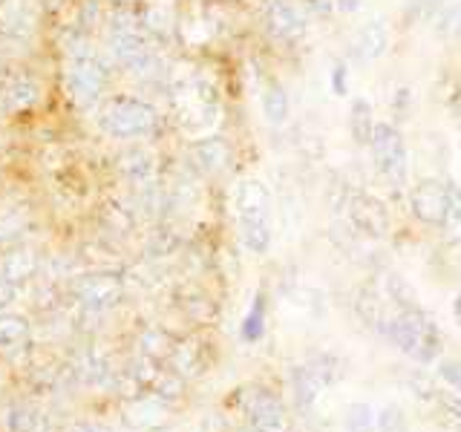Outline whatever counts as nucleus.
Wrapping results in <instances>:
<instances>
[{
    "label": "nucleus",
    "instance_id": "obj_1",
    "mask_svg": "<svg viewBox=\"0 0 461 432\" xmlns=\"http://www.w3.org/2000/svg\"><path fill=\"white\" fill-rule=\"evenodd\" d=\"M93 119L101 136L119 144L158 141L170 124L167 112L153 98H144L141 93H127V90H113L101 101Z\"/></svg>",
    "mask_w": 461,
    "mask_h": 432
},
{
    "label": "nucleus",
    "instance_id": "obj_2",
    "mask_svg": "<svg viewBox=\"0 0 461 432\" xmlns=\"http://www.w3.org/2000/svg\"><path fill=\"white\" fill-rule=\"evenodd\" d=\"M115 78H119V69H115L113 58L101 50V43L95 55L61 61V90L78 115H95L101 101L113 93Z\"/></svg>",
    "mask_w": 461,
    "mask_h": 432
},
{
    "label": "nucleus",
    "instance_id": "obj_3",
    "mask_svg": "<svg viewBox=\"0 0 461 432\" xmlns=\"http://www.w3.org/2000/svg\"><path fill=\"white\" fill-rule=\"evenodd\" d=\"M50 98V84L35 61L9 64L6 76L0 81V119L23 122L29 115H38Z\"/></svg>",
    "mask_w": 461,
    "mask_h": 432
},
{
    "label": "nucleus",
    "instance_id": "obj_4",
    "mask_svg": "<svg viewBox=\"0 0 461 432\" xmlns=\"http://www.w3.org/2000/svg\"><path fill=\"white\" fill-rule=\"evenodd\" d=\"M386 335L393 338V343L403 355H412L418 357L421 364H429L432 357L438 355V328L436 323L421 309H401L398 317L386 323Z\"/></svg>",
    "mask_w": 461,
    "mask_h": 432
},
{
    "label": "nucleus",
    "instance_id": "obj_5",
    "mask_svg": "<svg viewBox=\"0 0 461 432\" xmlns=\"http://www.w3.org/2000/svg\"><path fill=\"white\" fill-rule=\"evenodd\" d=\"M127 294V283L115 271H86L69 283V297L86 314H104L115 309Z\"/></svg>",
    "mask_w": 461,
    "mask_h": 432
},
{
    "label": "nucleus",
    "instance_id": "obj_6",
    "mask_svg": "<svg viewBox=\"0 0 461 432\" xmlns=\"http://www.w3.org/2000/svg\"><path fill=\"white\" fill-rule=\"evenodd\" d=\"M369 150H372L375 170L386 179V184H393V187L407 184L410 158H407V144H403L401 130H395L393 124H375Z\"/></svg>",
    "mask_w": 461,
    "mask_h": 432
},
{
    "label": "nucleus",
    "instance_id": "obj_7",
    "mask_svg": "<svg viewBox=\"0 0 461 432\" xmlns=\"http://www.w3.org/2000/svg\"><path fill=\"white\" fill-rule=\"evenodd\" d=\"M185 162L191 165V170L199 179H213L222 176L237 162V150L234 141H230L225 133H205L187 141L185 150Z\"/></svg>",
    "mask_w": 461,
    "mask_h": 432
},
{
    "label": "nucleus",
    "instance_id": "obj_8",
    "mask_svg": "<svg viewBox=\"0 0 461 432\" xmlns=\"http://www.w3.org/2000/svg\"><path fill=\"white\" fill-rule=\"evenodd\" d=\"M43 23L47 21L38 0H0V38L38 50Z\"/></svg>",
    "mask_w": 461,
    "mask_h": 432
},
{
    "label": "nucleus",
    "instance_id": "obj_9",
    "mask_svg": "<svg viewBox=\"0 0 461 432\" xmlns=\"http://www.w3.org/2000/svg\"><path fill=\"white\" fill-rule=\"evenodd\" d=\"M113 170L130 184L139 187L144 182H153L165 173L162 153H158L156 141H130L122 144L113 156Z\"/></svg>",
    "mask_w": 461,
    "mask_h": 432
},
{
    "label": "nucleus",
    "instance_id": "obj_10",
    "mask_svg": "<svg viewBox=\"0 0 461 432\" xmlns=\"http://www.w3.org/2000/svg\"><path fill=\"white\" fill-rule=\"evenodd\" d=\"M263 23L274 40L297 47L309 35V12L300 0H263Z\"/></svg>",
    "mask_w": 461,
    "mask_h": 432
},
{
    "label": "nucleus",
    "instance_id": "obj_11",
    "mask_svg": "<svg viewBox=\"0 0 461 432\" xmlns=\"http://www.w3.org/2000/svg\"><path fill=\"white\" fill-rule=\"evenodd\" d=\"M245 415H249L251 432H294L292 418L285 415L280 398L266 392V389H251L245 398Z\"/></svg>",
    "mask_w": 461,
    "mask_h": 432
},
{
    "label": "nucleus",
    "instance_id": "obj_12",
    "mask_svg": "<svg viewBox=\"0 0 461 432\" xmlns=\"http://www.w3.org/2000/svg\"><path fill=\"white\" fill-rule=\"evenodd\" d=\"M346 220L355 228V234L366 239H384L389 234V213L378 199L352 191L346 202Z\"/></svg>",
    "mask_w": 461,
    "mask_h": 432
},
{
    "label": "nucleus",
    "instance_id": "obj_13",
    "mask_svg": "<svg viewBox=\"0 0 461 432\" xmlns=\"http://www.w3.org/2000/svg\"><path fill=\"white\" fill-rule=\"evenodd\" d=\"M234 211L237 222H271V191L263 179H240L234 184Z\"/></svg>",
    "mask_w": 461,
    "mask_h": 432
},
{
    "label": "nucleus",
    "instance_id": "obj_14",
    "mask_svg": "<svg viewBox=\"0 0 461 432\" xmlns=\"http://www.w3.org/2000/svg\"><path fill=\"white\" fill-rule=\"evenodd\" d=\"M410 208L415 220H421L424 225H441L447 208V184H441L438 179H421L412 184Z\"/></svg>",
    "mask_w": 461,
    "mask_h": 432
},
{
    "label": "nucleus",
    "instance_id": "obj_15",
    "mask_svg": "<svg viewBox=\"0 0 461 432\" xmlns=\"http://www.w3.org/2000/svg\"><path fill=\"white\" fill-rule=\"evenodd\" d=\"M41 268H43V256L38 254V248H32V245H26V242H18V245H12V248H6L4 263H0V274L18 288L38 280Z\"/></svg>",
    "mask_w": 461,
    "mask_h": 432
},
{
    "label": "nucleus",
    "instance_id": "obj_16",
    "mask_svg": "<svg viewBox=\"0 0 461 432\" xmlns=\"http://www.w3.org/2000/svg\"><path fill=\"white\" fill-rule=\"evenodd\" d=\"M389 50V26L384 18H372L357 29V35L352 40V58L357 64H372L384 58Z\"/></svg>",
    "mask_w": 461,
    "mask_h": 432
},
{
    "label": "nucleus",
    "instance_id": "obj_17",
    "mask_svg": "<svg viewBox=\"0 0 461 432\" xmlns=\"http://www.w3.org/2000/svg\"><path fill=\"white\" fill-rule=\"evenodd\" d=\"M259 110H263V119L268 127H283L292 115V101H288L285 86L277 78H268L263 84V93H259Z\"/></svg>",
    "mask_w": 461,
    "mask_h": 432
},
{
    "label": "nucleus",
    "instance_id": "obj_18",
    "mask_svg": "<svg viewBox=\"0 0 461 432\" xmlns=\"http://www.w3.org/2000/svg\"><path fill=\"white\" fill-rule=\"evenodd\" d=\"M167 407L165 400L153 398H139L133 407L127 410V424L133 429H144V432H156V429H165L170 421L165 418Z\"/></svg>",
    "mask_w": 461,
    "mask_h": 432
},
{
    "label": "nucleus",
    "instance_id": "obj_19",
    "mask_svg": "<svg viewBox=\"0 0 461 432\" xmlns=\"http://www.w3.org/2000/svg\"><path fill=\"white\" fill-rule=\"evenodd\" d=\"M321 389H323V381L309 369V364L292 369V395H294V410L300 415L312 412L317 395H321Z\"/></svg>",
    "mask_w": 461,
    "mask_h": 432
},
{
    "label": "nucleus",
    "instance_id": "obj_20",
    "mask_svg": "<svg viewBox=\"0 0 461 432\" xmlns=\"http://www.w3.org/2000/svg\"><path fill=\"white\" fill-rule=\"evenodd\" d=\"M107 9L110 4L107 0H72V23L81 26L84 32L90 35H101V29H104V21H107Z\"/></svg>",
    "mask_w": 461,
    "mask_h": 432
},
{
    "label": "nucleus",
    "instance_id": "obj_21",
    "mask_svg": "<svg viewBox=\"0 0 461 432\" xmlns=\"http://www.w3.org/2000/svg\"><path fill=\"white\" fill-rule=\"evenodd\" d=\"M29 335H32V323L23 314H0V349L4 352H14L21 346L29 343Z\"/></svg>",
    "mask_w": 461,
    "mask_h": 432
},
{
    "label": "nucleus",
    "instance_id": "obj_22",
    "mask_svg": "<svg viewBox=\"0 0 461 432\" xmlns=\"http://www.w3.org/2000/svg\"><path fill=\"white\" fill-rule=\"evenodd\" d=\"M76 374L81 381H86V383H95V386H101V383H107L110 378H113V372H110V360L101 355L98 349H93V346H86V349L78 355V360H76Z\"/></svg>",
    "mask_w": 461,
    "mask_h": 432
},
{
    "label": "nucleus",
    "instance_id": "obj_23",
    "mask_svg": "<svg viewBox=\"0 0 461 432\" xmlns=\"http://www.w3.org/2000/svg\"><path fill=\"white\" fill-rule=\"evenodd\" d=\"M179 248H182V234L162 220V222H156V228L150 230L148 245H144V254H148L150 259H162V256H173Z\"/></svg>",
    "mask_w": 461,
    "mask_h": 432
},
{
    "label": "nucleus",
    "instance_id": "obj_24",
    "mask_svg": "<svg viewBox=\"0 0 461 432\" xmlns=\"http://www.w3.org/2000/svg\"><path fill=\"white\" fill-rule=\"evenodd\" d=\"M438 228L444 230L447 242L461 245V187L453 182H447V208Z\"/></svg>",
    "mask_w": 461,
    "mask_h": 432
},
{
    "label": "nucleus",
    "instance_id": "obj_25",
    "mask_svg": "<svg viewBox=\"0 0 461 432\" xmlns=\"http://www.w3.org/2000/svg\"><path fill=\"white\" fill-rule=\"evenodd\" d=\"M29 230V220L23 208H9V211H0V254L12 245L23 242V234Z\"/></svg>",
    "mask_w": 461,
    "mask_h": 432
},
{
    "label": "nucleus",
    "instance_id": "obj_26",
    "mask_svg": "<svg viewBox=\"0 0 461 432\" xmlns=\"http://www.w3.org/2000/svg\"><path fill=\"white\" fill-rule=\"evenodd\" d=\"M355 309L360 314V320H364L366 326H375L386 331V314H384V300L378 297V292L369 285H364L357 292V300H355Z\"/></svg>",
    "mask_w": 461,
    "mask_h": 432
},
{
    "label": "nucleus",
    "instance_id": "obj_27",
    "mask_svg": "<svg viewBox=\"0 0 461 432\" xmlns=\"http://www.w3.org/2000/svg\"><path fill=\"white\" fill-rule=\"evenodd\" d=\"M202 369V349L194 340L176 343L170 349V372H176L179 378H187V374H196Z\"/></svg>",
    "mask_w": 461,
    "mask_h": 432
},
{
    "label": "nucleus",
    "instance_id": "obj_28",
    "mask_svg": "<svg viewBox=\"0 0 461 432\" xmlns=\"http://www.w3.org/2000/svg\"><path fill=\"white\" fill-rule=\"evenodd\" d=\"M6 432H43V415L32 403H12L6 410Z\"/></svg>",
    "mask_w": 461,
    "mask_h": 432
},
{
    "label": "nucleus",
    "instance_id": "obj_29",
    "mask_svg": "<svg viewBox=\"0 0 461 432\" xmlns=\"http://www.w3.org/2000/svg\"><path fill=\"white\" fill-rule=\"evenodd\" d=\"M372 130H375L372 104H369L366 98H355L352 107H349V133H352L355 144H369Z\"/></svg>",
    "mask_w": 461,
    "mask_h": 432
},
{
    "label": "nucleus",
    "instance_id": "obj_30",
    "mask_svg": "<svg viewBox=\"0 0 461 432\" xmlns=\"http://www.w3.org/2000/svg\"><path fill=\"white\" fill-rule=\"evenodd\" d=\"M266 335V294L259 292L251 302V309L249 314L242 317V326H240V338L245 343H257V340H263Z\"/></svg>",
    "mask_w": 461,
    "mask_h": 432
},
{
    "label": "nucleus",
    "instance_id": "obj_31",
    "mask_svg": "<svg viewBox=\"0 0 461 432\" xmlns=\"http://www.w3.org/2000/svg\"><path fill=\"white\" fill-rule=\"evenodd\" d=\"M384 288H386V297L393 302H398L401 309H418V297L412 292V285L403 280L401 274H386Z\"/></svg>",
    "mask_w": 461,
    "mask_h": 432
},
{
    "label": "nucleus",
    "instance_id": "obj_32",
    "mask_svg": "<svg viewBox=\"0 0 461 432\" xmlns=\"http://www.w3.org/2000/svg\"><path fill=\"white\" fill-rule=\"evenodd\" d=\"M139 343H141V355H144V357H153V360L170 355V349H173L170 338L165 335L162 328H148V331L141 335Z\"/></svg>",
    "mask_w": 461,
    "mask_h": 432
},
{
    "label": "nucleus",
    "instance_id": "obj_33",
    "mask_svg": "<svg viewBox=\"0 0 461 432\" xmlns=\"http://www.w3.org/2000/svg\"><path fill=\"white\" fill-rule=\"evenodd\" d=\"M346 429L375 432V412L369 403H349V410H346Z\"/></svg>",
    "mask_w": 461,
    "mask_h": 432
},
{
    "label": "nucleus",
    "instance_id": "obj_34",
    "mask_svg": "<svg viewBox=\"0 0 461 432\" xmlns=\"http://www.w3.org/2000/svg\"><path fill=\"white\" fill-rule=\"evenodd\" d=\"M309 369L317 374V378L323 381V386L335 383V381L340 378V360H338L335 355H329V352L314 355V357H312V364H309Z\"/></svg>",
    "mask_w": 461,
    "mask_h": 432
},
{
    "label": "nucleus",
    "instance_id": "obj_35",
    "mask_svg": "<svg viewBox=\"0 0 461 432\" xmlns=\"http://www.w3.org/2000/svg\"><path fill=\"white\" fill-rule=\"evenodd\" d=\"M375 432H410V427L398 407H386L378 418H375Z\"/></svg>",
    "mask_w": 461,
    "mask_h": 432
},
{
    "label": "nucleus",
    "instance_id": "obj_36",
    "mask_svg": "<svg viewBox=\"0 0 461 432\" xmlns=\"http://www.w3.org/2000/svg\"><path fill=\"white\" fill-rule=\"evenodd\" d=\"M438 35L444 38H461V4H453L447 6L441 14H438Z\"/></svg>",
    "mask_w": 461,
    "mask_h": 432
},
{
    "label": "nucleus",
    "instance_id": "obj_37",
    "mask_svg": "<svg viewBox=\"0 0 461 432\" xmlns=\"http://www.w3.org/2000/svg\"><path fill=\"white\" fill-rule=\"evenodd\" d=\"M329 84H331V93L335 95H349V64L346 61H335L331 67V76H329Z\"/></svg>",
    "mask_w": 461,
    "mask_h": 432
},
{
    "label": "nucleus",
    "instance_id": "obj_38",
    "mask_svg": "<svg viewBox=\"0 0 461 432\" xmlns=\"http://www.w3.org/2000/svg\"><path fill=\"white\" fill-rule=\"evenodd\" d=\"M41 4V12H43V21L47 23H55L64 18V12L72 6V0H38Z\"/></svg>",
    "mask_w": 461,
    "mask_h": 432
},
{
    "label": "nucleus",
    "instance_id": "obj_39",
    "mask_svg": "<svg viewBox=\"0 0 461 432\" xmlns=\"http://www.w3.org/2000/svg\"><path fill=\"white\" fill-rule=\"evenodd\" d=\"M300 6L317 14V18H329V14L335 12V0H300Z\"/></svg>",
    "mask_w": 461,
    "mask_h": 432
},
{
    "label": "nucleus",
    "instance_id": "obj_40",
    "mask_svg": "<svg viewBox=\"0 0 461 432\" xmlns=\"http://www.w3.org/2000/svg\"><path fill=\"white\" fill-rule=\"evenodd\" d=\"M438 398V403L444 407V412L453 418V421L461 427V398L458 395H447V392H441V395H436Z\"/></svg>",
    "mask_w": 461,
    "mask_h": 432
},
{
    "label": "nucleus",
    "instance_id": "obj_41",
    "mask_svg": "<svg viewBox=\"0 0 461 432\" xmlns=\"http://www.w3.org/2000/svg\"><path fill=\"white\" fill-rule=\"evenodd\" d=\"M14 300H18V285H12L4 274H0V314H4Z\"/></svg>",
    "mask_w": 461,
    "mask_h": 432
},
{
    "label": "nucleus",
    "instance_id": "obj_42",
    "mask_svg": "<svg viewBox=\"0 0 461 432\" xmlns=\"http://www.w3.org/2000/svg\"><path fill=\"white\" fill-rule=\"evenodd\" d=\"M441 369V378L450 383V386H456L458 392H461V364H453V360H444V364L438 366Z\"/></svg>",
    "mask_w": 461,
    "mask_h": 432
},
{
    "label": "nucleus",
    "instance_id": "obj_43",
    "mask_svg": "<svg viewBox=\"0 0 461 432\" xmlns=\"http://www.w3.org/2000/svg\"><path fill=\"white\" fill-rule=\"evenodd\" d=\"M410 383H412V389H415V395H421V398H436V392H438V389L432 386V383L424 378V374H415V378H412Z\"/></svg>",
    "mask_w": 461,
    "mask_h": 432
},
{
    "label": "nucleus",
    "instance_id": "obj_44",
    "mask_svg": "<svg viewBox=\"0 0 461 432\" xmlns=\"http://www.w3.org/2000/svg\"><path fill=\"white\" fill-rule=\"evenodd\" d=\"M360 6H364V0H335V12H343V14H355Z\"/></svg>",
    "mask_w": 461,
    "mask_h": 432
},
{
    "label": "nucleus",
    "instance_id": "obj_45",
    "mask_svg": "<svg viewBox=\"0 0 461 432\" xmlns=\"http://www.w3.org/2000/svg\"><path fill=\"white\" fill-rule=\"evenodd\" d=\"M72 432H113V429L107 424H98V421H81V424H76Z\"/></svg>",
    "mask_w": 461,
    "mask_h": 432
},
{
    "label": "nucleus",
    "instance_id": "obj_46",
    "mask_svg": "<svg viewBox=\"0 0 461 432\" xmlns=\"http://www.w3.org/2000/svg\"><path fill=\"white\" fill-rule=\"evenodd\" d=\"M453 314L461 320V294H458V297H456V302H453Z\"/></svg>",
    "mask_w": 461,
    "mask_h": 432
},
{
    "label": "nucleus",
    "instance_id": "obj_47",
    "mask_svg": "<svg viewBox=\"0 0 461 432\" xmlns=\"http://www.w3.org/2000/svg\"><path fill=\"white\" fill-rule=\"evenodd\" d=\"M6 67H9L6 61H0V81H4V76H6Z\"/></svg>",
    "mask_w": 461,
    "mask_h": 432
},
{
    "label": "nucleus",
    "instance_id": "obj_48",
    "mask_svg": "<svg viewBox=\"0 0 461 432\" xmlns=\"http://www.w3.org/2000/svg\"><path fill=\"white\" fill-rule=\"evenodd\" d=\"M249 432H251V429H249Z\"/></svg>",
    "mask_w": 461,
    "mask_h": 432
}]
</instances>
